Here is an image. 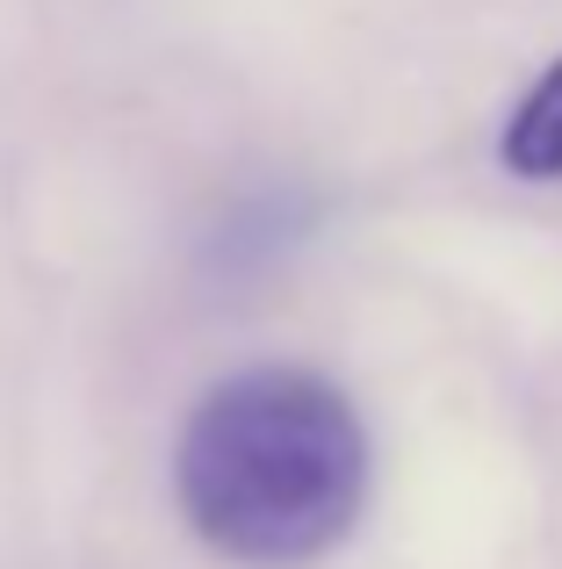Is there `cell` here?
Returning <instances> with one entry per match:
<instances>
[{"mask_svg":"<svg viewBox=\"0 0 562 569\" xmlns=\"http://www.w3.org/2000/svg\"><path fill=\"white\" fill-rule=\"evenodd\" d=\"M173 483L210 548L239 562H310L361 512L368 440L332 382L245 368L195 403Z\"/></svg>","mask_w":562,"mask_h":569,"instance_id":"cell-1","label":"cell"},{"mask_svg":"<svg viewBox=\"0 0 562 569\" xmlns=\"http://www.w3.org/2000/svg\"><path fill=\"white\" fill-rule=\"evenodd\" d=\"M505 167L526 173V181H555L562 173V58L534 80V94L520 101L505 130Z\"/></svg>","mask_w":562,"mask_h":569,"instance_id":"cell-2","label":"cell"}]
</instances>
